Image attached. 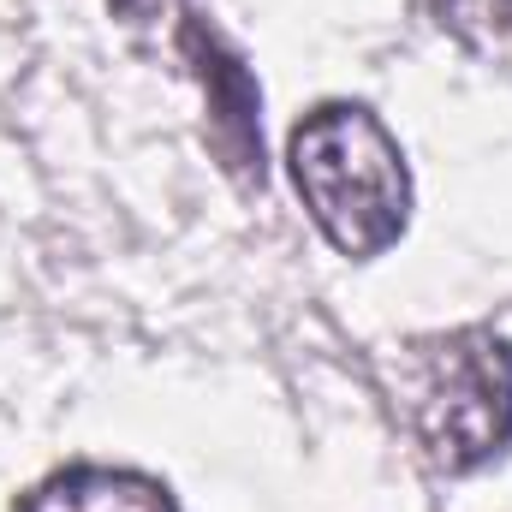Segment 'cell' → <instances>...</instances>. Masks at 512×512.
I'll use <instances>...</instances> for the list:
<instances>
[{
  "instance_id": "6da1fadb",
  "label": "cell",
  "mask_w": 512,
  "mask_h": 512,
  "mask_svg": "<svg viewBox=\"0 0 512 512\" xmlns=\"http://www.w3.org/2000/svg\"><path fill=\"white\" fill-rule=\"evenodd\" d=\"M292 185L322 239L352 262L399 245L411 221V173L393 131L364 102H322L286 137Z\"/></svg>"
},
{
  "instance_id": "8992f818",
  "label": "cell",
  "mask_w": 512,
  "mask_h": 512,
  "mask_svg": "<svg viewBox=\"0 0 512 512\" xmlns=\"http://www.w3.org/2000/svg\"><path fill=\"white\" fill-rule=\"evenodd\" d=\"M108 12L126 30H161V24H179L191 12V0H108Z\"/></svg>"
},
{
  "instance_id": "277c9868",
  "label": "cell",
  "mask_w": 512,
  "mask_h": 512,
  "mask_svg": "<svg viewBox=\"0 0 512 512\" xmlns=\"http://www.w3.org/2000/svg\"><path fill=\"white\" fill-rule=\"evenodd\" d=\"M18 512H179L167 483L143 471H114V465H66L42 477Z\"/></svg>"
},
{
  "instance_id": "5b68a950",
  "label": "cell",
  "mask_w": 512,
  "mask_h": 512,
  "mask_svg": "<svg viewBox=\"0 0 512 512\" xmlns=\"http://www.w3.org/2000/svg\"><path fill=\"white\" fill-rule=\"evenodd\" d=\"M423 6L471 54H501V48H512V0H423Z\"/></svg>"
},
{
  "instance_id": "7a4b0ae2",
  "label": "cell",
  "mask_w": 512,
  "mask_h": 512,
  "mask_svg": "<svg viewBox=\"0 0 512 512\" xmlns=\"http://www.w3.org/2000/svg\"><path fill=\"white\" fill-rule=\"evenodd\" d=\"M411 429L435 471L471 477L512 447V340L459 328L411 352Z\"/></svg>"
},
{
  "instance_id": "3957f363",
  "label": "cell",
  "mask_w": 512,
  "mask_h": 512,
  "mask_svg": "<svg viewBox=\"0 0 512 512\" xmlns=\"http://www.w3.org/2000/svg\"><path fill=\"white\" fill-rule=\"evenodd\" d=\"M173 48H179V60L191 66V78L209 96V126H203V137H209L215 161L227 167V179L239 191H262V179H268V167H262V126H256L262 90H256L251 66L233 54V42L197 6L173 24Z\"/></svg>"
}]
</instances>
